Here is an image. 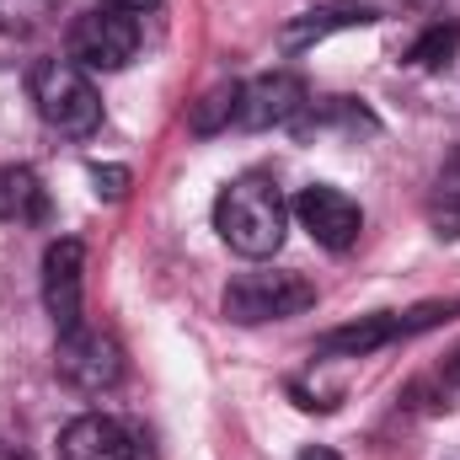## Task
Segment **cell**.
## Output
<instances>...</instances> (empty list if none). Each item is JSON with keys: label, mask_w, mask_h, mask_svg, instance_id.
<instances>
[{"label": "cell", "mask_w": 460, "mask_h": 460, "mask_svg": "<svg viewBox=\"0 0 460 460\" xmlns=\"http://www.w3.org/2000/svg\"><path fill=\"white\" fill-rule=\"evenodd\" d=\"M215 230H220V241H226L235 257L262 262L289 235V204H284V193L273 182L241 177V182H230L226 193L215 199Z\"/></svg>", "instance_id": "1"}, {"label": "cell", "mask_w": 460, "mask_h": 460, "mask_svg": "<svg viewBox=\"0 0 460 460\" xmlns=\"http://www.w3.org/2000/svg\"><path fill=\"white\" fill-rule=\"evenodd\" d=\"M27 92H32L38 118H43L54 134L86 139V134L102 128V92L92 86V75H86L75 59H38V65L27 70Z\"/></svg>", "instance_id": "2"}, {"label": "cell", "mask_w": 460, "mask_h": 460, "mask_svg": "<svg viewBox=\"0 0 460 460\" xmlns=\"http://www.w3.org/2000/svg\"><path fill=\"white\" fill-rule=\"evenodd\" d=\"M311 305H316V284L305 273H289V268L241 273V279H230V289H226V316L241 322V327L284 322V316H300Z\"/></svg>", "instance_id": "3"}, {"label": "cell", "mask_w": 460, "mask_h": 460, "mask_svg": "<svg viewBox=\"0 0 460 460\" xmlns=\"http://www.w3.org/2000/svg\"><path fill=\"white\" fill-rule=\"evenodd\" d=\"M134 54H139V16H128L118 5H92L70 22L65 59H75L86 75L92 70H123Z\"/></svg>", "instance_id": "4"}, {"label": "cell", "mask_w": 460, "mask_h": 460, "mask_svg": "<svg viewBox=\"0 0 460 460\" xmlns=\"http://www.w3.org/2000/svg\"><path fill=\"white\" fill-rule=\"evenodd\" d=\"M54 369L59 380H70L75 391H113L123 380V348L113 332L102 327H75V332H59L54 343Z\"/></svg>", "instance_id": "5"}, {"label": "cell", "mask_w": 460, "mask_h": 460, "mask_svg": "<svg viewBox=\"0 0 460 460\" xmlns=\"http://www.w3.org/2000/svg\"><path fill=\"white\" fill-rule=\"evenodd\" d=\"M289 215L300 220V230H311V241L327 246V252H348L358 241V230H364V209L348 199L343 188H327V182L300 188Z\"/></svg>", "instance_id": "6"}, {"label": "cell", "mask_w": 460, "mask_h": 460, "mask_svg": "<svg viewBox=\"0 0 460 460\" xmlns=\"http://www.w3.org/2000/svg\"><path fill=\"white\" fill-rule=\"evenodd\" d=\"M81 279H86V246L75 235L49 241V252H43V311L54 316L59 332L86 327V316H81Z\"/></svg>", "instance_id": "7"}, {"label": "cell", "mask_w": 460, "mask_h": 460, "mask_svg": "<svg viewBox=\"0 0 460 460\" xmlns=\"http://www.w3.org/2000/svg\"><path fill=\"white\" fill-rule=\"evenodd\" d=\"M311 92L300 75L289 70H273V75H257L241 86V108H235V123L241 128H289L295 118L305 113Z\"/></svg>", "instance_id": "8"}, {"label": "cell", "mask_w": 460, "mask_h": 460, "mask_svg": "<svg viewBox=\"0 0 460 460\" xmlns=\"http://www.w3.org/2000/svg\"><path fill=\"white\" fill-rule=\"evenodd\" d=\"M59 460H134V434L108 412H81L59 434Z\"/></svg>", "instance_id": "9"}, {"label": "cell", "mask_w": 460, "mask_h": 460, "mask_svg": "<svg viewBox=\"0 0 460 460\" xmlns=\"http://www.w3.org/2000/svg\"><path fill=\"white\" fill-rule=\"evenodd\" d=\"M369 22H375V11H364V5H316V11H300V16H289L279 27V49L284 54H300V49H311V43H322L332 32L369 27Z\"/></svg>", "instance_id": "10"}, {"label": "cell", "mask_w": 460, "mask_h": 460, "mask_svg": "<svg viewBox=\"0 0 460 460\" xmlns=\"http://www.w3.org/2000/svg\"><path fill=\"white\" fill-rule=\"evenodd\" d=\"M396 338H402L396 316H391V311H375V316H358V322H348V327L322 332V338H316V353H322V358H369L375 348L396 343Z\"/></svg>", "instance_id": "11"}, {"label": "cell", "mask_w": 460, "mask_h": 460, "mask_svg": "<svg viewBox=\"0 0 460 460\" xmlns=\"http://www.w3.org/2000/svg\"><path fill=\"white\" fill-rule=\"evenodd\" d=\"M0 215L16 226H43L49 220V193L27 166H0Z\"/></svg>", "instance_id": "12"}, {"label": "cell", "mask_w": 460, "mask_h": 460, "mask_svg": "<svg viewBox=\"0 0 460 460\" xmlns=\"http://www.w3.org/2000/svg\"><path fill=\"white\" fill-rule=\"evenodd\" d=\"M235 108H241V86L226 81V86H215V92L188 113V128H193V134H220L226 123H235Z\"/></svg>", "instance_id": "13"}, {"label": "cell", "mask_w": 460, "mask_h": 460, "mask_svg": "<svg viewBox=\"0 0 460 460\" xmlns=\"http://www.w3.org/2000/svg\"><path fill=\"white\" fill-rule=\"evenodd\" d=\"M429 226L434 235H445V241H460V172H450L434 193H429Z\"/></svg>", "instance_id": "14"}, {"label": "cell", "mask_w": 460, "mask_h": 460, "mask_svg": "<svg viewBox=\"0 0 460 460\" xmlns=\"http://www.w3.org/2000/svg\"><path fill=\"white\" fill-rule=\"evenodd\" d=\"M456 49H460V27H445V22H439V27H429V32L412 43L407 59H412L418 70H439L445 59H456Z\"/></svg>", "instance_id": "15"}, {"label": "cell", "mask_w": 460, "mask_h": 460, "mask_svg": "<svg viewBox=\"0 0 460 460\" xmlns=\"http://www.w3.org/2000/svg\"><path fill=\"white\" fill-rule=\"evenodd\" d=\"M54 0H0V32H32L43 27Z\"/></svg>", "instance_id": "16"}, {"label": "cell", "mask_w": 460, "mask_h": 460, "mask_svg": "<svg viewBox=\"0 0 460 460\" xmlns=\"http://www.w3.org/2000/svg\"><path fill=\"white\" fill-rule=\"evenodd\" d=\"M92 182H97V193L123 199V188H128V172H123V166H92Z\"/></svg>", "instance_id": "17"}, {"label": "cell", "mask_w": 460, "mask_h": 460, "mask_svg": "<svg viewBox=\"0 0 460 460\" xmlns=\"http://www.w3.org/2000/svg\"><path fill=\"white\" fill-rule=\"evenodd\" d=\"M102 5H118V11H128V16H145V11H155L161 0H102Z\"/></svg>", "instance_id": "18"}, {"label": "cell", "mask_w": 460, "mask_h": 460, "mask_svg": "<svg viewBox=\"0 0 460 460\" xmlns=\"http://www.w3.org/2000/svg\"><path fill=\"white\" fill-rule=\"evenodd\" d=\"M300 460H343L338 450H327V445H311V450H300Z\"/></svg>", "instance_id": "19"}, {"label": "cell", "mask_w": 460, "mask_h": 460, "mask_svg": "<svg viewBox=\"0 0 460 460\" xmlns=\"http://www.w3.org/2000/svg\"><path fill=\"white\" fill-rule=\"evenodd\" d=\"M445 375H450V380H460V353H450V364H445Z\"/></svg>", "instance_id": "20"}, {"label": "cell", "mask_w": 460, "mask_h": 460, "mask_svg": "<svg viewBox=\"0 0 460 460\" xmlns=\"http://www.w3.org/2000/svg\"><path fill=\"white\" fill-rule=\"evenodd\" d=\"M456 172H460V150H456Z\"/></svg>", "instance_id": "21"}]
</instances>
